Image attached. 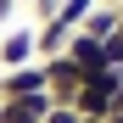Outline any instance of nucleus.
Returning a JSON list of instances; mask_svg holds the SVG:
<instances>
[{"instance_id": "obj_1", "label": "nucleus", "mask_w": 123, "mask_h": 123, "mask_svg": "<svg viewBox=\"0 0 123 123\" xmlns=\"http://www.w3.org/2000/svg\"><path fill=\"white\" fill-rule=\"evenodd\" d=\"M117 90H123V67H101V73H90L84 84H78V95H73V112H78V117H90V123H101V117L112 112Z\"/></svg>"}, {"instance_id": "obj_2", "label": "nucleus", "mask_w": 123, "mask_h": 123, "mask_svg": "<svg viewBox=\"0 0 123 123\" xmlns=\"http://www.w3.org/2000/svg\"><path fill=\"white\" fill-rule=\"evenodd\" d=\"M39 67H45V90H50V101H56V106H73V95H78V84H84V73H78L67 56H45Z\"/></svg>"}, {"instance_id": "obj_3", "label": "nucleus", "mask_w": 123, "mask_h": 123, "mask_svg": "<svg viewBox=\"0 0 123 123\" xmlns=\"http://www.w3.org/2000/svg\"><path fill=\"white\" fill-rule=\"evenodd\" d=\"M0 95H6V101H23V95H50V90H45V67H39V62H28V67L0 73Z\"/></svg>"}, {"instance_id": "obj_4", "label": "nucleus", "mask_w": 123, "mask_h": 123, "mask_svg": "<svg viewBox=\"0 0 123 123\" xmlns=\"http://www.w3.org/2000/svg\"><path fill=\"white\" fill-rule=\"evenodd\" d=\"M28 62H39V50H34V28H11L6 39H0V73L28 67Z\"/></svg>"}, {"instance_id": "obj_5", "label": "nucleus", "mask_w": 123, "mask_h": 123, "mask_svg": "<svg viewBox=\"0 0 123 123\" xmlns=\"http://www.w3.org/2000/svg\"><path fill=\"white\" fill-rule=\"evenodd\" d=\"M50 106H56L50 95H23V101H6L0 95V123H45Z\"/></svg>"}, {"instance_id": "obj_6", "label": "nucleus", "mask_w": 123, "mask_h": 123, "mask_svg": "<svg viewBox=\"0 0 123 123\" xmlns=\"http://www.w3.org/2000/svg\"><path fill=\"white\" fill-rule=\"evenodd\" d=\"M78 34H90V39H112V34H117V6H101V0H95V11L84 17V28H78Z\"/></svg>"}, {"instance_id": "obj_7", "label": "nucleus", "mask_w": 123, "mask_h": 123, "mask_svg": "<svg viewBox=\"0 0 123 123\" xmlns=\"http://www.w3.org/2000/svg\"><path fill=\"white\" fill-rule=\"evenodd\" d=\"M90 11H95V0H62V6H56V17H50V23L73 34V28H84V17H90Z\"/></svg>"}, {"instance_id": "obj_8", "label": "nucleus", "mask_w": 123, "mask_h": 123, "mask_svg": "<svg viewBox=\"0 0 123 123\" xmlns=\"http://www.w3.org/2000/svg\"><path fill=\"white\" fill-rule=\"evenodd\" d=\"M11 6H17V0H0V23H6V17H11Z\"/></svg>"}, {"instance_id": "obj_9", "label": "nucleus", "mask_w": 123, "mask_h": 123, "mask_svg": "<svg viewBox=\"0 0 123 123\" xmlns=\"http://www.w3.org/2000/svg\"><path fill=\"white\" fill-rule=\"evenodd\" d=\"M101 123H123V112H106V117H101Z\"/></svg>"}, {"instance_id": "obj_10", "label": "nucleus", "mask_w": 123, "mask_h": 123, "mask_svg": "<svg viewBox=\"0 0 123 123\" xmlns=\"http://www.w3.org/2000/svg\"><path fill=\"white\" fill-rule=\"evenodd\" d=\"M117 39H123V6H117Z\"/></svg>"}, {"instance_id": "obj_11", "label": "nucleus", "mask_w": 123, "mask_h": 123, "mask_svg": "<svg viewBox=\"0 0 123 123\" xmlns=\"http://www.w3.org/2000/svg\"><path fill=\"white\" fill-rule=\"evenodd\" d=\"M101 6H123V0H101Z\"/></svg>"}, {"instance_id": "obj_12", "label": "nucleus", "mask_w": 123, "mask_h": 123, "mask_svg": "<svg viewBox=\"0 0 123 123\" xmlns=\"http://www.w3.org/2000/svg\"><path fill=\"white\" fill-rule=\"evenodd\" d=\"M17 6H34V0H17Z\"/></svg>"}]
</instances>
